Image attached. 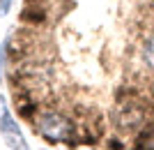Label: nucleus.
<instances>
[{"label":"nucleus","instance_id":"f257e3e1","mask_svg":"<svg viewBox=\"0 0 154 150\" xmlns=\"http://www.w3.org/2000/svg\"><path fill=\"white\" fill-rule=\"evenodd\" d=\"M39 136L46 139L48 143H69L74 136V123L67 116L58 111H44L35 118Z\"/></svg>","mask_w":154,"mask_h":150},{"label":"nucleus","instance_id":"f03ea898","mask_svg":"<svg viewBox=\"0 0 154 150\" xmlns=\"http://www.w3.org/2000/svg\"><path fill=\"white\" fill-rule=\"evenodd\" d=\"M0 136H2V141H5L9 148H21V150L28 148L26 136H23L19 123L14 120L12 111H9V106L5 104L2 97H0Z\"/></svg>","mask_w":154,"mask_h":150},{"label":"nucleus","instance_id":"7ed1b4c3","mask_svg":"<svg viewBox=\"0 0 154 150\" xmlns=\"http://www.w3.org/2000/svg\"><path fill=\"white\" fill-rule=\"evenodd\" d=\"M143 58L147 62V67L154 72V33L145 39V44H143Z\"/></svg>","mask_w":154,"mask_h":150},{"label":"nucleus","instance_id":"20e7f679","mask_svg":"<svg viewBox=\"0 0 154 150\" xmlns=\"http://www.w3.org/2000/svg\"><path fill=\"white\" fill-rule=\"evenodd\" d=\"M12 5H14V0H0V16H7Z\"/></svg>","mask_w":154,"mask_h":150},{"label":"nucleus","instance_id":"39448f33","mask_svg":"<svg viewBox=\"0 0 154 150\" xmlns=\"http://www.w3.org/2000/svg\"><path fill=\"white\" fill-rule=\"evenodd\" d=\"M0 81H2V46H0Z\"/></svg>","mask_w":154,"mask_h":150}]
</instances>
